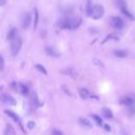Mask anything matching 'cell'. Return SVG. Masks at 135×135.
Returning a JSON list of instances; mask_svg holds the SVG:
<instances>
[{
    "mask_svg": "<svg viewBox=\"0 0 135 135\" xmlns=\"http://www.w3.org/2000/svg\"><path fill=\"white\" fill-rule=\"evenodd\" d=\"M21 46H22V38L17 36L11 41V54L13 56H17L21 50Z\"/></svg>",
    "mask_w": 135,
    "mask_h": 135,
    "instance_id": "obj_1",
    "label": "cell"
},
{
    "mask_svg": "<svg viewBox=\"0 0 135 135\" xmlns=\"http://www.w3.org/2000/svg\"><path fill=\"white\" fill-rule=\"evenodd\" d=\"M104 14V7L101 5V4H95L93 5V11H92V14H91V17L95 20H98L100 19Z\"/></svg>",
    "mask_w": 135,
    "mask_h": 135,
    "instance_id": "obj_2",
    "label": "cell"
},
{
    "mask_svg": "<svg viewBox=\"0 0 135 135\" xmlns=\"http://www.w3.org/2000/svg\"><path fill=\"white\" fill-rule=\"evenodd\" d=\"M110 24L112 27H114L115 30H121L124 27V21L121 17L119 16H113L110 19Z\"/></svg>",
    "mask_w": 135,
    "mask_h": 135,
    "instance_id": "obj_3",
    "label": "cell"
},
{
    "mask_svg": "<svg viewBox=\"0 0 135 135\" xmlns=\"http://www.w3.org/2000/svg\"><path fill=\"white\" fill-rule=\"evenodd\" d=\"M82 19L80 17H69L68 18V30H76L80 26Z\"/></svg>",
    "mask_w": 135,
    "mask_h": 135,
    "instance_id": "obj_4",
    "label": "cell"
},
{
    "mask_svg": "<svg viewBox=\"0 0 135 135\" xmlns=\"http://www.w3.org/2000/svg\"><path fill=\"white\" fill-rule=\"evenodd\" d=\"M31 22H32L31 14L30 13H24L21 16V26H22V28H24V30L28 28V26L31 25Z\"/></svg>",
    "mask_w": 135,
    "mask_h": 135,
    "instance_id": "obj_5",
    "label": "cell"
},
{
    "mask_svg": "<svg viewBox=\"0 0 135 135\" xmlns=\"http://www.w3.org/2000/svg\"><path fill=\"white\" fill-rule=\"evenodd\" d=\"M0 100L2 102H4V103L9 104V105H15L16 104V99L12 95H9V94H1Z\"/></svg>",
    "mask_w": 135,
    "mask_h": 135,
    "instance_id": "obj_6",
    "label": "cell"
},
{
    "mask_svg": "<svg viewBox=\"0 0 135 135\" xmlns=\"http://www.w3.org/2000/svg\"><path fill=\"white\" fill-rule=\"evenodd\" d=\"M120 103L121 104H126V105H132L135 103V94H131V95H127L124 97H122L120 99Z\"/></svg>",
    "mask_w": 135,
    "mask_h": 135,
    "instance_id": "obj_7",
    "label": "cell"
},
{
    "mask_svg": "<svg viewBox=\"0 0 135 135\" xmlns=\"http://www.w3.org/2000/svg\"><path fill=\"white\" fill-rule=\"evenodd\" d=\"M79 95H80V97H81L82 99H88V98H95V99H98L97 96L93 95L89 90H86V89H84V88L79 89Z\"/></svg>",
    "mask_w": 135,
    "mask_h": 135,
    "instance_id": "obj_8",
    "label": "cell"
},
{
    "mask_svg": "<svg viewBox=\"0 0 135 135\" xmlns=\"http://www.w3.org/2000/svg\"><path fill=\"white\" fill-rule=\"evenodd\" d=\"M30 103H31V105H32L34 109H36V108H38L39 105H41V103L39 102L38 95H37L36 92H32V93H31V95H30Z\"/></svg>",
    "mask_w": 135,
    "mask_h": 135,
    "instance_id": "obj_9",
    "label": "cell"
},
{
    "mask_svg": "<svg viewBox=\"0 0 135 135\" xmlns=\"http://www.w3.org/2000/svg\"><path fill=\"white\" fill-rule=\"evenodd\" d=\"M78 122H79V124H80L81 127H83V128H85V129H92V128H93L91 121H90L89 119H86V118L80 117V118L78 119Z\"/></svg>",
    "mask_w": 135,
    "mask_h": 135,
    "instance_id": "obj_10",
    "label": "cell"
},
{
    "mask_svg": "<svg viewBox=\"0 0 135 135\" xmlns=\"http://www.w3.org/2000/svg\"><path fill=\"white\" fill-rule=\"evenodd\" d=\"M119 9H120V12H121L127 18H129V19H131V20H135V16L128 9V6H123V7L119 8Z\"/></svg>",
    "mask_w": 135,
    "mask_h": 135,
    "instance_id": "obj_11",
    "label": "cell"
},
{
    "mask_svg": "<svg viewBox=\"0 0 135 135\" xmlns=\"http://www.w3.org/2000/svg\"><path fill=\"white\" fill-rule=\"evenodd\" d=\"M17 34H18L17 28H16V27H12V28L8 31L7 35H6V39H7V40H9V41H12L14 38H16V37H17Z\"/></svg>",
    "mask_w": 135,
    "mask_h": 135,
    "instance_id": "obj_12",
    "label": "cell"
},
{
    "mask_svg": "<svg viewBox=\"0 0 135 135\" xmlns=\"http://www.w3.org/2000/svg\"><path fill=\"white\" fill-rule=\"evenodd\" d=\"M101 113H102V116L104 118H107V119H112L113 118V112L109 108H102L101 109Z\"/></svg>",
    "mask_w": 135,
    "mask_h": 135,
    "instance_id": "obj_13",
    "label": "cell"
},
{
    "mask_svg": "<svg viewBox=\"0 0 135 135\" xmlns=\"http://www.w3.org/2000/svg\"><path fill=\"white\" fill-rule=\"evenodd\" d=\"M18 89H19V92L21 93V95L23 96H28V88L24 84V83H19L18 84Z\"/></svg>",
    "mask_w": 135,
    "mask_h": 135,
    "instance_id": "obj_14",
    "label": "cell"
},
{
    "mask_svg": "<svg viewBox=\"0 0 135 135\" xmlns=\"http://www.w3.org/2000/svg\"><path fill=\"white\" fill-rule=\"evenodd\" d=\"M45 53L51 57H59V53L56 50H54L53 47H51V46H46L45 47Z\"/></svg>",
    "mask_w": 135,
    "mask_h": 135,
    "instance_id": "obj_15",
    "label": "cell"
},
{
    "mask_svg": "<svg viewBox=\"0 0 135 135\" xmlns=\"http://www.w3.org/2000/svg\"><path fill=\"white\" fill-rule=\"evenodd\" d=\"M61 73H64V74L69 75V76H71L73 79H76V78H77V72H76L73 68H69V69H66L65 71H61Z\"/></svg>",
    "mask_w": 135,
    "mask_h": 135,
    "instance_id": "obj_16",
    "label": "cell"
},
{
    "mask_svg": "<svg viewBox=\"0 0 135 135\" xmlns=\"http://www.w3.org/2000/svg\"><path fill=\"white\" fill-rule=\"evenodd\" d=\"M4 113H5L9 118H12L14 121H16V122L19 121V116H18L15 112H13V111H11V110H4Z\"/></svg>",
    "mask_w": 135,
    "mask_h": 135,
    "instance_id": "obj_17",
    "label": "cell"
},
{
    "mask_svg": "<svg viewBox=\"0 0 135 135\" xmlns=\"http://www.w3.org/2000/svg\"><path fill=\"white\" fill-rule=\"evenodd\" d=\"M4 134H5V135H16V131H15V129L12 127V124L6 123L5 130H4Z\"/></svg>",
    "mask_w": 135,
    "mask_h": 135,
    "instance_id": "obj_18",
    "label": "cell"
},
{
    "mask_svg": "<svg viewBox=\"0 0 135 135\" xmlns=\"http://www.w3.org/2000/svg\"><path fill=\"white\" fill-rule=\"evenodd\" d=\"M114 55L118 58H124L128 56V52L126 50H115L114 51Z\"/></svg>",
    "mask_w": 135,
    "mask_h": 135,
    "instance_id": "obj_19",
    "label": "cell"
},
{
    "mask_svg": "<svg viewBox=\"0 0 135 135\" xmlns=\"http://www.w3.org/2000/svg\"><path fill=\"white\" fill-rule=\"evenodd\" d=\"M92 11H93V3H92V1H91V0H88V1H86V6H85V12H86V15L91 17Z\"/></svg>",
    "mask_w": 135,
    "mask_h": 135,
    "instance_id": "obj_20",
    "label": "cell"
},
{
    "mask_svg": "<svg viewBox=\"0 0 135 135\" xmlns=\"http://www.w3.org/2000/svg\"><path fill=\"white\" fill-rule=\"evenodd\" d=\"M38 21H39V13H38V9L35 7L34 8V28L37 27Z\"/></svg>",
    "mask_w": 135,
    "mask_h": 135,
    "instance_id": "obj_21",
    "label": "cell"
},
{
    "mask_svg": "<svg viewBox=\"0 0 135 135\" xmlns=\"http://www.w3.org/2000/svg\"><path fill=\"white\" fill-rule=\"evenodd\" d=\"M91 117L93 118V120H94L98 126H102V118H100L98 115H96V114H91Z\"/></svg>",
    "mask_w": 135,
    "mask_h": 135,
    "instance_id": "obj_22",
    "label": "cell"
},
{
    "mask_svg": "<svg viewBox=\"0 0 135 135\" xmlns=\"http://www.w3.org/2000/svg\"><path fill=\"white\" fill-rule=\"evenodd\" d=\"M115 4L118 8H121L123 6H127V2L126 0H115Z\"/></svg>",
    "mask_w": 135,
    "mask_h": 135,
    "instance_id": "obj_23",
    "label": "cell"
},
{
    "mask_svg": "<svg viewBox=\"0 0 135 135\" xmlns=\"http://www.w3.org/2000/svg\"><path fill=\"white\" fill-rule=\"evenodd\" d=\"M35 68H36V70H38V71H39L40 73H42L43 75H46V74H47V72H46V70H45V68H44L43 65H41V64H36Z\"/></svg>",
    "mask_w": 135,
    "mask_h": 135,
    "instance_id": "obj_24",
    "label": "cell"
},
{
    "mask_svg": "<svg viewBox=\"0 0 135 135\" xmlns=\"http://www.w3.org/2000/svg\"><path fill=\"white\" fill-rule=\"evenodd\" d=\"M110 39H115V40H118V37H117L116 35H114V34H110V35H108V36L105 37V39L102 41V43L107 42V41H108V40H110Z\"/></svg>",
    "mask_w": 135,
    "mask_h": 135,
    "instance_id": "obj_25",
    "label": "cell"
},
{
    "mask_svg": "<svg viewBox=\"0 0 135 135\" xmlns=\"http://www.w3.org/2000/svg\"><path fill=\"white\" fill-rule=\"evenodd\" d=\"M130 108L128 109V112H129V114H131V115H134L135 114V104H132V105H129Z\"/></svg>",
    "mask_w": 135,
    "mask_h": 135,
    "instance_id": "obj_26",
    "label": "cell"
},
{
    "mask_svg": "<svg viewBox=\"0 0 135 135\" xmlns=\"http://www.w3.org/2000/svg\"><path fill=\"white\" fill-rule=\"evenodd\" d=\"M3 69H4V59L0 55V71H3Z\"/></svg>",
    "mask_w": 135,
    "mask_h": 135,
    "instance_id": "obj_27",
    "label": "cell"
},
{
    "mask_svg": "<svg viewBox=\"0 0 135 135\" xmlns=\"http://www.w3.org/2000/svg\"><path fill=\"white\" fill-rule=\"evenodd\" d=\"M52 135H63V133L60 131V130H57V129H54L52 131Z\"/></svg>",
    "mask_w": 135,
    "mask_h": 135,
    "instance_id": "obj_28",
    "label": "cell"
},
{
    "mask_svg": "<svg viewBox=\"0 0 135 135\" xmlns=\"http://www.w3.org/2000/svg\"><path fill=\"white\" fill-rule=\"evenodd\" d=\"M35 126H36V123H35L34 121H28V122H27V128H28L30 130L34 129V128H35Z\"/></svg>",
    "mask_w": 135,
    "mask_h": 135,
    "instance_id": "obj_29",
    "label": "cell"
},
{
    "mask_svg": "<svg viewBox=\"0 0 135 135\" xmlns=\"http://www.w3.org/2000/svg\"><path fill=\"white\" fill-rule=\"evenodd\" d=\"M93 62H94L95 64H98V65H100V66H103V64H102L98 59H96V58H94V59H93Z\"/></svg>",
    "mask_w": 135,
    "mask_h": 135,
    "instance_id": "obj_30",
    "label": "cell"
},
{
    "mask_svg": "<svg viewBox=\"0 0 135 135\" xmlns=\"http://www.w3.org/2000/svg\"><path fill=\"white\" fill-rule=\"evenodd\" d=\"M11 86H12V89L15 90V91H17V89H18V85H17L16 82H12V83H11Z\"/></svg>",
    "mask_w": 135,
    "mask_h": 135,
    "instance_id": "obj_31",
    "label": "cell"
},
{
    "mask_svg": "<svg viewBox=\"0 0 135 135\" xmlns=\"http://www.w3.org/2000/svg\"><path fill=\"white\" fill-rule=\"evenodd\" d=\"M103 129H104L107 132H110V131H111V127H110L109 124H104V126H103Z\"/></svg>",
    "mask_w": 135,
    "mask_h": 135,
    "instance_id": "obj_32",
    "label": "cell"
},
{
    "mask_svg": "<svg viewBox=\"0 0 135 135\" xmlns=\"http://www.w3.org/2000/svg\"><path fill=\"white\" fill-rule=\"evenodd\" d=\"M62 89H63V90H64V91H65V92H66V94H69V95H70V96H72V94H71V93H70V91H69V90H66V88H65V86H64V85H62Z\"/></svg>",
    "mask_w": 135,
    "mask_h": 135,
    "instance_id": "obj_33",
    "label": "cell"
},
{
    "mask_svg": "<svg viewBox=\"0 0 135 135\" xmlns=\"http://www.w3.org/2000/svg\"><path fill=\"white\" fill-rule=\"evenodd\" d=\"M6 3V0H0V6H3Z\"/></svg>",
    "mask_w": 135,
    "mask_h": 135,
    "instance_id": "obj_34",
    "label": "cell"
}]
</instances>
